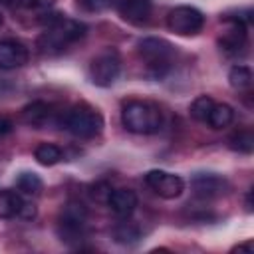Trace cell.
Listing matches in <instances>:
<instances>
[{
  "label": "cell",
  "instance_id": "22",
  "mask_svg": "<svg viewBox=\"0 0 254 254\" xmlns=\"http://www.w3.org/2000/svg\"><path fill=\"white\" fill-rule=\"evenodd\" d=\"M139 238V228L133 222H123L115 228V240L123 242V244H131Z\"/></svg>",
  "mask_w": 254,
  "mask_h": 254
},
{
  "label": "cell",
  "instance_id": "24",
  "mask_svg": "<svg viewBox=\"0 0 254 254\" xmlns=\"http://www.w3.org/2000/svg\"><path fill=\"white\" fill-rule=\"evenodd\" d=\"M79 4L87 12H103L113 4V0H79Z\"/></svg>",
  "mask_w": 254,
  "mask_h": 254
},
{
  "label": "cell",
  "instance_id": "2",
  "mask_svg": "<svg viewBox=\"0 0 254 254\" xmlns=\"http://www.w3.org/2000/svg\"><path fill=\"white\" fill-rule=\"evenodd\" d=\"M121 123L131 133L151 135V133H157L163 127V113L151 101L133 99V101H127L123 105V109H121Z\"/></svg>",
  "mask_w": 254,
  "mask_h": 254
},
{
  "label": "cell",
  "instance_id": "17",
  "mask_svg": "<svg viewBox=\"0 0 254 254\" xmlns=\"http://www.w3.org/2000/svg\"><path fill=\"white\" fill-rule=\"evenodd\" d=\"M34 157H36V161H38L40 165L52 167V165H56V163L62 161L64 153H62V149H60L58 145H54V143H42V145L36 147Z\"/></svg>",
  "mask_w": 254,
  "mask_h": 254
},
{
  "label": "cell",
  "instance_id": "26",
  "mask_svg": "<svg viewBox=\"0 0 254 254\" xmlns=\"http://www.w3.org/2000/svg\"><path fill=\"white\" fill-rule=\"evenodd\" d=\"M34 216H36V208H34L32 204L24 202V206H22V210H20V218H24V220H30V218H34Z\"/></svg>",
  "mask_w": 254,
  "mask_h": 254
},
{
  "label": "cell",
  "instance_id": "25",
  "mask_svg": "<svg viewBox=\"0 0 254 254\" xmlns=\"http://www.w3.org/2000/svg\"><path fill=\"white\" fill-rule=\"evenodd\" d=\"M12 129H14L12 119H8L6 115H0V137L10 135V133H12Z\"/></svg>",
  "mask_w": 254,
  "mask_h": 254
},
{
  "label": "cell",
  "instance_id": "18",
  "mask_svg": "<svg viewBox=\"0 0 254 254\" xmlns=\"http://www.w3.org/2000/svg\"><path fill=\"white\" fill-rule=\"evenodd\" d=\"M228 147L232 151H238V153H252L254 149V135L250 129H240L236 133H232L228 137Z\"/></svg>",
  "mask_w": 254,
  "mask_h": 254
},
{
  "label": "cell",
  "instance_id": "1",
  "mask_svg": "<svg viewBox=\"0 0 254 254\" xmlns=\"http://www.w3.org/2000/svg\"><path fill=\"white\" fill-rule=\"evenodd\" d=\"M46 30L38 38V48L42 54H60L69 44L77 42L85 36V24L73 18H67L65 14L58 12H44L36 18Z\"/></svg>",
  "mask_w": 254,
  "mask_h": 254
},
{
  "label": "cell",
  "instance_id": "9",
  "mask_svg": "<svg viewBox=\"0 0 254 254\" xmlns=\"http://www.w3.org/2000/svg\"><path fill=\"white\" fill-rule=\"evenodd\" d=\"M190 187L196 196L200 198H214L228 190V181L214 173H198L192 177Z\"/></svg>",
  "mask_w": 254,
  "mask_h": 254
},
{
  "label": "cell",
  "instance_id": "21",
  "mask_svg": "<svg viewBox=\"0 0 254 254\" xmlns=\"http://www.w3.org/2000/svg\"><path fill=\"white\" fill-rule=\"evenodd\" d=\"M212 105H214V101H212L210 95H198V97L190 103V117H192L194 121H206V117H208Z\"/></svg>",
  "mask_w": 254,
  "mask_h": 254
},
{
  "label": "cell",
  "instance_id": "4",
  "mask_svg": "<svg viewBox=\"0 0 254 254\" xmlns=\"http://www.w3.org/2000/svg\"><path fill=\"white\" fill-rule=\"evenodd\" d=\"M141 58L147 62L153 77H163L173 62L175 46L163 38H145L137 44Z\"/></svg>",
  "mask_w": 254,
  "mask_h": 254
},
{
  "label": "cell",
  "instance_id": "29",
  "mask_svg": "<svg viewBox=\"0 0 254 254\" xmlns=\"http://www.w3.org/2000/svg\"><path fill=\"white\" fill-rule=\"evenodd\" d=\"M2 22H4V20H2V14H0V26H2Z\"/></svg>",
  "mask_w": 254,
  "mask_h": 254
},
{
  "label": "cell",
  "instance_id": "28",
  "mask_svg": "<svg viewBox=\"0 0 254 254\" xmlns=\"http://www.w3.org/2000/svg\"><path fill=\"white\" fill-rule=\"evenodd\" d=\"M246 208L252 210V192H248V198H246Z\"/></svg>",
  "mask_w": 254,
  "mask_h": 254
},
{
  "label": "cell",
  "instance_id": "30",
  "mask_svg": "<svg viewBox=\"0 0 254 254\" xmlns=\"http://www.w3.org/2000/svg\"><path fill=\"white\" fill-rule=\"evenodd\" d=\"M0 2H8V0H0Z\"/></svg>",
  "mask_w": 254,
  "mask_h": 254
},
{
  "label": "cell",
  "instance_id": "13",
  "mask_svg": "<svg viewBox=\"0 0 254 254\" xmlns=\"http://www.w3.org/2000/svg\"><path fill=\"white\" fill-rule=\"evenodd\" d=\"M107 204H109V208H111L117 216L127 218V216L133 214V210H135V206H137V194H135V190L125 189V187L113 189V190L109 192V196H107Z\"/></svg>",
  "mask_w": 254,
  "mask_h": 254
},
{
  "label": "cell",
  "instance_id": "10",
  "mask_svg": "<svg viewBox=\"0 0 254 254\" xmlns=\"http://www.w3.org/2000/svg\"><path fill=\"white\" fill-rule=\"evenodd\" d=\"M28 62V48L14 38L0 40V69H16Z\"/></svg>",
  "mask_w": 254,
  "mask_h": 254
},
{
  "label": "cell",
  "instance_id": "6",
  "mask_svg": "<svg viewBox=\"0 0 254 254\" xmlns=\"http://www.w3.org/2000/svg\"><path fill=\"white\" fill-rule=\"evenodd\" d=\"M167 26L179 36H194L204 26V16L194 6H177L167 16Z\"/></svg>",
  "mask_w": 254,
  "mask_h": 254
},
{
  "label": "cell",
  "instance_id": "8",
  "mask_svg": "<svg viewBox=\"0 0 254 254\" xmlns=\"http://www.w3.org/2000/svg\"><path fill=\"white\" fill-rule=\"evenodd\" d=\"M147 187H151L161 198H177L185 190V181L179 175L167 173V171H149L145 175Z\"/></svg>",
  "mask_w": 254,
  "mask_h": 254
},
{
  "label": "cell",
  "instance_id": "16",
  "mask_svg": "<svg viewBox=\"0 0 254 254\" xmlns=\"http://www.w3.org/2000/svg\"><path fill=\"white\" fill-rule=\"evenodd\" d=\"M234 119V109L226 103H214L208 117H206V123L212 127V129H224L232 123Z\"/></svg>",
  "mask_w": 254,
  "mask_h": 254
},
{
  "label": "cell",
  "instance_id": "5",
  "mask_svg": "<svg viewBox=\"0 0 254 254\" xmlns=\"http://www.w3.org/2000/svg\"><path fill=\"white\" fill-rule=\"evenodd\" d=\"M85 222H87V208L81 202L71 200L60 212V218H58V234L65 242L81 240L83 234H85Z\"/></svg>",
  "mask_w": 254,
  "mask_h": 254
},
{
  "label": "cell",
  "instance_id": "14",
  "mask_svg": "<svg viewBox=\"0 0 254 254\" xmlns=\"http://www.w3.org/2000/svg\"><path fill=\"white\" fill-rule=\"evenodd\" d=\"M22 121L26 123V125H32V127H40V125H44L46 121H48V117H50V107H48V103H44V101H32V103H28L24 109H22Z\"/></svg>",
  "mask_w": 254,
  "mask_h": 254
},
{
  "label": "cell",
  "instance_id": "7",
  "mask_svg": "<svg viewBox=\"0 0 254 254\" xmlns=\"http://www.w3.org/2000/svg\"><path fill=\"white\" fill-rule=\"evenodd\" d=\"M119 69H121V58L117 54V50H103L97 58H93L91 65H89V75H91V81L99 87H109L117 75H119Z\"/></svg>",
  "mask_w": 254,
  "mask_h": 254
},
{
  "label": "cell",
  "instance_id": "19",
  "mask_svg": "<svg viewBox=\"0 0 254 254\" xmlns=\"http://www.w3.org/2000/svg\"><path fill=\"white\" fill-rule=\"evenodd\" d=\"M16 187L24 192V194H40L42 192V179L36 175V173H22L18 179H16Z\"/></svg>",
  "mask_w": 254,
  "mask_h": 254
},
{
  "label": "cell",
  "instance_id": "23",
  "mask_svg": "<svg viewBox=\"0 0 254 254\" xmlns=\"http://www.w3.org/2000/svg\"><path fill=\"white\" fill-rule=\"evenodd\" d=\"M56 0H18V6L28 10V12H34L36 16L48 12L52 6H54Z\"/></svg>",
  "mask_w": 254,
  "mask_h": 254
},
{
  "label": "cell",
  "instance_id": "3",
  "mask_svg": "<svg viewBox=\"0 0 254 254\" xmlns=\"http://www.w3.org/2000/svg\"><path fill=\"white\" fill-rule=\"evenodd\" d=\"M64 127L77 139H93L103 129V117L89 105H75L64 117Z\"/></svg>",
  "mask_w": 254,
  "mask_h": 254
},
{
  "label": "cell",
  "instance_id": "15",
  "mask_svg": "<svg viewBox=\"0 0 254 254\" xmlns=\"http://www.w3.org/2000/svg\"><path fill=\"white\" fill-rule=\"evenodd\" d=\"M24 206V198L10 189L0 190V218H12L20 216V210Z\"/></svg>",
  "mask_w": 254,
  "mask_h": 254
},
{
  "label": "cell",
  "instance_id": "20",
  "mask_svg": "<svg viewBox=\"0 0 254 254\" xmlns=\"http://www.w3.org/2000/svg\"><path fill=\"white\" fill-rule=\"evenodd\" d=\"M228 81L234 89H246L252 83V71L246 65H234L228 71Z\"/></svg>",
  "mask_w": 254,
  "mask_h": 254
},
{
  "label": "cell",
  "instance_id": "12",
  "mask_svg": "<svg viewBox=\"0 0 254 254\" xmlns=\"http://www.w3.org/2000/svg\"><path fill=\"white\" fill-rule=\"evenodd\" d=\"M151 0H119L117 2V10L119 16L135 26H141L149 20L151 16Z\"/></svg>",
  "mask_w": 254,
  "mask_h": 254
},
{
  "label": "cell",
  "instance_id": "11",
  "mask_svg": "<svg viewBox=\"0 0 254 254\" xmlns=\"http://www.w3.org/2000/svg\"><path fill=\"white\" fill-rule=\"evenodd\" d=\"M228 22H230V26H228V30L222 32V36L218 38V46H220V50H222L224 54H228V56H238V54H242L244 48H246V40H248V36H246V24L234 22V20H228Z\"/></svg>",
  "mask_w": 254,
  "mask_h": 254
},
{
  "label": "cell",
  "instance_id": "27",
  "mask_svg": "<svg viewBox=\"0 0 254 254\" xmlns=\"http://www.w3.org/2000/svg\"><path fill=\"white\" fill-rule=\"evenodd\" d=\"M232 250H238V252H242V250H252V242H246V244H238V246H234Z\"/></svg>",
  "mask_w": 254,
  "mask_h": 254
}]
</instances>
